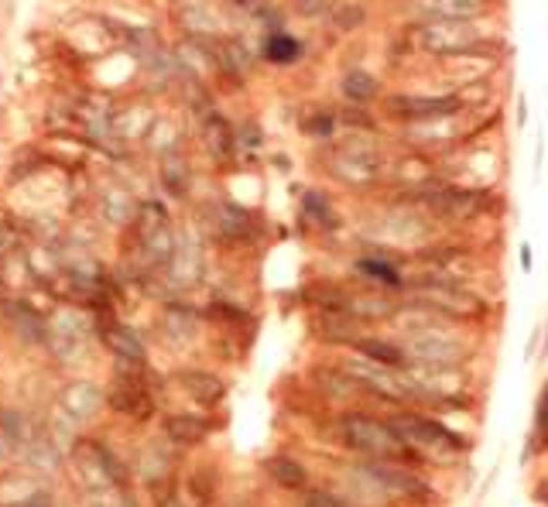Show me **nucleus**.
<instances>
[{
	"mask_svg": "<svg viewBox=\"0 0 548 507\" xmlns=\"http://www.w3.org/2000/svg\"><path fill=\"white\" fill-rule=\"evenodd\" d=\"M531 497H535V504L548 507V480H542V484H535V490H531Z\"/></svg>",
	"mask_w": 548,
	"mask_h": 507,
	"instance_id": "nucleus-22",
	"label": "nucleus"
},
{
	"mask_svg": "<svg viewBox=\"0 0 548 507\" xmlns=\"http://www.w3.org/2000/svg\"><path fill=\"white\" fill-rule=\"evenodd\" d=\"M353 271L364 278V281H370V285H380V288H404V275L391 264V261H384V257H360L357 264H353Z\"/></svg>",
	"mask_w": 548,
	"mask_h": 507,
	"instance_id": "nucleus-8",
	"label": "nucleus"
},
{
	"mask_svg": "<svg viewBox=\"0 0 548 507\" xmlns=\"http://www.w3.org/2000/svg\"><path fill=\"white\" fill-rule=\"evenodd\" d=\"M333 14H336V21H340V28H343V31H353V28H360V24L366 21V10L357 3V0H346V3H340Z\"/></svg>",
	"mask_w": 548,
	"mask_h": 507,
	"instance_id": "nucleus-18",
	"label": "nucleus"
},
{
	"mask_svg": "<svg viewBox=\"0 0 548 507\" xmlns=\"http://www.w3.org/2000/svg\"><path fill=\"white\" fill-rule=\"evenodd\" d=\"M350 346H353L357 357H364V360H370V364H380V367L404 370V367L411 364L408 353H404V346L394 343V339H384V336H357Z\"/></svg>",
	"mask_w": 548,
	"mask_h": 507,
	"instance_id": "nucleus-5",
	"label": "nucleus"
},
{
	"mask_svg": "<svg viewBox=\"0 0 548 507\" xmlns=\"http://www.w3.org/2000/svg\"><path fill=\"white\" fill-rule=\"evenodd\" d=\"M415 41L422 52L429 55H439V59H480L483 52L497 48L487 41V28L480 31L476 17H466V21H442V17H432V21H422L411 28Z\"/></svg>",
	"mask_w": 548,
	"mask_h": 507,
	"instance_id": "nucleus-2",
	"label": "nucleus"
},
{
	"mask_svg": "<svg viewBox=\"0 0 548 507\" xmlns=\"http://www.w3.org/2000/svg\"><path fill=\"white\" fill-rule=\"evenodd\" d=\"M535 442H538V449L548 453V384L542 388V395H538V401H535Z\"/></svg>",
	"mask_w": 548,
	"mask_h": 507,
	"instance_id": "nucleus-17",
	"label": "nucleus"
},
{
	"mask_svg": "<svg viewBox=\"0 0 548 507\" xmlns=\"http://www.w3.org/2000/svg\"><path fill=\"white\" fill-rule=\"evenodd\" d=\"M466 106L459 93H439V97H425V93H391L384 97V113L391 120L404 123H422V120H439V117H459Z\"/></svg>",
	"mask_w": 548,
	"mask_h": 507,
	"instance_id": "nucleus-4",
	"label": "nucleus"
},
{
	"mask_svg": "<svg viewBox=\"0 0 548 507\" xmlns=\"http://www.w3.org/2000/svg\"><path fill=\"white\" fill-rule=\"evenodd\" d=\"M518 261H521V271L528 275V271H531V243H521V247H518Z\"/></svg>",
	"mask_w": 548,
	"mask_h": 507,
	"instance_id": "nucleus-21",
	"label": "nucleus"
},
{
	"mask_svg": "<svg viewBox=\"0 0 548 507\" xmlns=\"http://www.w3.org/2000/svg\"><path fill=\"white\" fill-rule=\"evenodd\" d=\"M336 120H340V123H346L350 130H366V134H373V130H377V120L366 113L364 106H357V103L343 106V113H340Z\"/></svg>",
	"mask_w": 548,
	"mask_h": 507,
	"instance_id": "nucleus-16",
	"label": "nucleus"
},
{
	"mask_svg": "<svg viewBox=\"0 0 548 507\" xmlns=\"http://www.w3.org/2000/svg\"><path fill=\"white\" fill-rule=\"evenodd\" d=\"M542 158H545V144H542V134H538V148H535V175L542 172Z\"/></svg>",
	"mask_w": 548,
	"mask_h": 507,
	"instance_id": "nucleus-24",
	"label": "nucleus"
},
{
	"mask_svg": "<svg viewBox=\"0 0 548 507\" xmlns=\"http://www.w3.org/2000/svg\"><path fill=\"white\" fill-rule=\"evenodd\" d=\"M182 384L185 391L199 401V405H219L223 395H226V384L216 377V374H206V370H185L182 374Z\"/></svg>",
	"mask_w": 548,
	"mask_h": 507,
	"instance_id": "nucleus-10",
	"label": "nucleus"
},
{
	"mask_svg": "<svg viewBox=\"0 0 548 507\" xmlns=\"http://www.w3.org/2000/svg\"><path fill=\"white\" fill-rule=\"evenodd\" d=\"M343 308L357 322H380V319H394L401 302H394L391 295H380V292H366V295H346Z\"/></svg>",
	"mask_w": 548,
	"mask_h": 507,
	"instance_id": "nucleus-6",
	"label": "nucleus"
},
{
	"mask_svg": "<svg viewBox=\"0 0 548 507\" xmlns=\"http://www.w3.org/2000/svg\"><path fill=\"white\" fill-rule=\"evenodd\" d=\"M305 134H309V137H315V141H329V137L336 134V113H329V110L312 113V117H309V123H305Z\"/></svg>",
	"mask_w": 548,
	"mask_h": 507,
	"instance_id": "nucleus-15",
	"label": "nucleus"
},
{
	"mask_svg": "<svg viewBox=\"0 0 548 507\" xmlns=\"http://www.w3.org/2000/svg\"><path fill=\"white\" fill-rule=\"evenodd\" d=\"M165 435L179 446H199L209 439V421H202L195 415H172V418H165Z\"/></svg>",
	"mask_w": 548,
	"mask_h": 507,
	"instance_id": "nucleus-11",
	"label": "nucleus"
},
{
	"mask_svg": "<svg viewBox=\"0 0 548 507\" xmlns=\"http://www.w3.org/2000/svg\"><path fill=\"white\" fill-rule=\"evenodd\" d=\"M387 421H391V428L422 456V463L432 459L436 453H469V449H473V442H469L466 435L453 432L446 421H439V418H432V415L398 411V415H391Z\"/></svg>",
	"mask_w": 548,
	"mask_h": 507,
	"instance_id": "nucleus-3",
	"label": "nucleus"
},
{
	"mask_svg": "<svg viewBox=\"0 0 548 507\" xmlns=\"http://www.w3.org/2000/svg\"><path fill=\"white\" fill-rule=\"evenodd\" d=\"M538 343H542V322H538V326L531 329V336H528V350H525L528 360H535V346H538Z\"/></svg>",
	"mask_w": 548,
	"mask_h": 507,
	"instance_id": "nucleus-20",
	"label": "nucleus"
},
{
	"mask_svg": "<svg viewBox=\"0 0 548 507\" xmlns=\"http://www.w3.org/2000/svg\"><path fill=\"white\" fill-rule=\"evenodd\" d=\"M340 90H343L346 103H357V106H370L373 100H380V83H377V76L366 72V69H350V72L343 76Z\"/></svg>",
	"mask_w": 548,
	"mask_h": 507,
	"instance_id": "nucleus-9",
	"label": "nucleus"
},
{
	"mask_svg": "<svg viewBox=\"0 0 548 507\" xmlns=\"http://www.w3.org/2000/svg\"><path fill=\"white\" fill-rule=\"evenodd\" d=\"M237 3H244V0H237Z\"/></svg>",
	"mask_w": 548,
	"mask_h": 507,
	"instance_id": "nucleus-26",
	"label": "nucleus"
},
{
	"mask_svg": "<svg viewBox=\"0 0 548 507\" xmlns=\"http://www.w3.org/2000/svg\"><path fill=\"white\" fill-rule=\"evenodd\" d=\"M514 113H518V127H525V123H528V100H525V93L518 97V106H514Z\"/></svg>",
	"mask_w": 548,
	"mask_h": 507,
	"instance_id": "nucleus-23",
	"label": "nucleus"
},
{
	"mask_svg": "<svg viewBox=\"0 0 548 507\" xmlns=\"http://www.w3.org/2000/svg\"><path fill=\"white\" fill-rule=\"evenodd\" d=\"M264 470H268V477H271L281 490L298 494V490L309 487V470H305L295 456H271V459L264 463Z\"/></svg>",
	"mask_w": 548,
	"mask_h": 507,
	"instance_id": "nucleus-7",
	"label": "nucleus"
},
{
	"mask_svg": "<svg viewBox=\"0 0 548 507\" xmlns=\"http://www.w3.org/2000/svg\"><path fill=\"white\" fill-rule=\"evenodd\" d=\"M261 52H264V59L274 62V66H295V62L302 59V41L291 38L288 31H271V34L264 38Z\"/></svg>",
	"mask_w": 548,
	"mask_h": 507,
	"instance_id": "nucleus-12",
	"label": "nucleus"
},
{
	"mask_svg": "<svg viewBox=\"0 0 548 507\" xmlns=\"http://www.w3.org/2000/svg\"><path fill=\"white\" fill-rule=\"evenodd\" d=\"M340 442L364 459H394V463L422 466V456L391 428L387 418H373L364 411L343 415L340 418Z\"/></svg>",
	"mask_w": 548,
	"mask_h": 507,
	"instance_id": "nucleus-1",
	"label": "nucleus"
},
{
	"mask_svg": "<svg viewBox=\"0 0 548 507\" xmlns=\"http://www.w3.org/2000/svg\"><path fill=\"white\" fill-rule=\"evenodd\" d=\"M302 507H353L350 501H343L340 494H333V490H322V487H315V490H309L305 497H302Z\"/></svg>",
	"mask_w": 548,
	"mask_h": 507,
	"instance_id": "nucleus-19",
	"label": "nucleus"
},
{
	"mask_svg": "<svg viewBox=\"0 0 548 507\" xmlns=\"http://www.w3.org/2000/svg\"><path fill=\"white\" fill-rule=\"evenodd\" d=\"M302 206H305L309 219H312L319 230H336V226H340V212L333 209V203H329V196H326V192L309 189V192H305V199H302Z\"/></svg>",
	"mask_w": 548,
	"mask_h": 507,
	"instance_id": "nucleus-13",
	"label": "nucleus"
},
{
	"mask_svg": "<svg viewBox=\"0 0 548 507\" xmlns=\"http://www.w3.org/2000/svg\"><path fill=\"white\" fill-rule=\"evenodd\" d=\"M548 357V326H542V357L538 360H545Z\"/></svg>",
	"mask_w": 548,
	"mask_h": 507,
	"instance_id": "nucleus-25",
	"label": "nucleus"
},
{
	"mask_svg": "<svg viewBox=\"0 0 548 507\" xmlns=\"http://www.w3.org/2000/svg\"><path fill=\"white\" fill-rule=\"evenodd\" d=\"M106 343L113 346V353L120 357V360H130V364H144V343L130 332V329H124V326H117L110 336H106Z\"/></svg>",
	"mask_w": 548,
	"mask_h": 507,
	"instance_id": "nucleus-14",
	"label": "nucleus"
}]
</instances>
